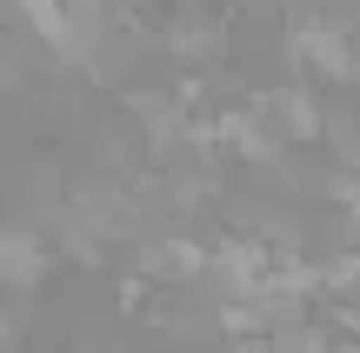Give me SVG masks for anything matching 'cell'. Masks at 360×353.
I'll use <instances>...</instances> for the list:
<instances>
[{
    "label": "cell",
    "instance_id": "cell-1",
    "mask_svg": "<svg viewBox=\"0 0 360 353\" xmlns=\"http://www.w3.org/2000/svg\"><path fill=\"white\" fill-rule=\"evenodd\" d=\"M53 260H60V247H53L34 220H7L0 227V293H7V300L40 293L47 274H53Z\"/></svg>",
    "mask_w": 360,
    "mask_h": 353
},
{
    "label": "cell",
    "instance_id": "cell-2",
    "mask_svg": "<svg viewBox=\"0 0 360 353\" xmlns=\"http://www.w3.org/2000/svg\"><path fill=\"white\" fill-rule=\"evenodd\" d=\"M260 107H267L274 133H281L287 147H321V133H327V100L314 93L307 74H294V80H281V87H267V93H260Z\"/></svg>",
    "mask_w": 360,
    "mask_h": 353
},
{
    "label": "cell",
    "instance_id": "cell-3",
    "mask_svg": "<svg viewBox=\"0 0 360 353\" xmlns=\"http://www.w3.org/2000/svg\"><path fill=\"white\" fill-rule=\"evenodd\" d=\"M7 13L20 20V34L34 40L47 60H60V40H67V0H7Z\"/></svg>",
    "mask_w": 360,
    "mask_h": 353
},
{
    "label": "cell",
    "instance_id": "cell-4",
    "mask_svg": "<svg viewBox=\"0 0 360 353\" xmlns=\"http://www.w3.org/2000/svg\"><path fill=\"white\" fill-rule=\"evenodd\" d=\"M20 80H27L20 47H13V40H0V93H20Z\"/></svg>",
    "mask_w": 360,
    "mask_h": 353
},
{
    "label": "cell",
    "instance_id": "cell-5",
    "mask_svg": "<svg viewBox=\"0 0 360 353\" xmlns=\"http://www.w3.org/2000/svg\"><path fill=\"white\" fill-rule=\"evenodd\" d=\"M0 347H20V314H0Z\"/></svg>",
    "mask_w": 360,
    "mask_h": 353
}]
</instances>
